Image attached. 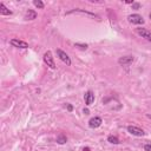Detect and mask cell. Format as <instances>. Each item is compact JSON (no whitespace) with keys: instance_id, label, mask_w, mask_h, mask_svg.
<instances>
[{"instance_id":"6da1fadb","label":"cell","mask_w":151,"mask_h":151,"mask_svg":"<svg viewBox=\"0 0 151 151\" xmlns=\"http://www.w3.org/2000/svg\"><path fill=\"white\" fill-rule=\"evenodd\" d=\"M44 63L52 70H54L57 66H55V63H54V59H53V55H52V52L51 51H46L44 53Z\"/></svg>"},{"instance_id":"7a4b0ae2","label":"cell","mask_w":151,"mask_h":151,"mask_svg":"<svg viewBox=\"0 0 151 151\" xmlns=\"http://www.w3.org/2000/svg\"><path fill=\"white\" fill-rule=\"evenodd\" d=\"M127 132L132 136H136V137H143L145 136V131L138 126H134V125H129L127 126Z\"/></svg>"},{"instance_id":"3957f363","label":"cell","mask_w":151,"mask_h":151,"mask_svg":"<svg viewBox=\"0 0 151 151\" xmlns=\"http://www.w3.org/2000/svg\"><path fill=\"white\" fill-rule=\"evenodd\" d=\"M127 20H129V22L134 24V25H143V24L145 22L144 18H143L140 14H137V13H134V14H130V15L127 17Z\"/></svg>"},{"instance_id":"277c9868","label":"cell","mask_w":151,"mask_h":151,"mask_svg":"<svg viewBox=\"0 0 151 151\" xmlns=\"http://www.w3.org/2000/svg\"><path fill=\"white\" fill-rule=\"evenodd\" d=\"M57 57L64 63V64H66L67 66H70L71 65V58L68 57V54L66 53V52H64L63 50H60V48H57Z\"/></svg>"},{"instance_id":"5b68a950","label":"cell","mask_w":151,"mask_h":151,"mask_svg":"<svg viewBox=\"0 0 151 151\" xmlns=\"http://www.w3.org/2000/svg\"><path fill=\"white\" fill-rule=\"evenodd\" d=\"M136 33H137L139 37L146 39L147 41H151V31H149L147 28L138 27V28H136Z\"/></svg>"},{"instance_id":"8992f818","label":"cell","mask_w":151,"mask_h":151,"mask_svg":"<svg viewBox=\"0 0 151 151\" xmlns=\"http://www.w3.org/2000/svg\"><path fill=\"white\" fill-rule=\"evenodd\" d=\"M9 44L13 46V47H18V48H28V44L24 40H19V39H11L9 40Z\"/></svg>"},{"instance_id":"52a82bcc","label":"cell","mask_w":151,"mask_h":151,"mask_svg":"<svg viewBox=\"0 0 151 151\" xmlns=\"http://www.w3.org/2000/svg\"><path fill=\"white\" fill-rule=\"evenodd\" d=\"M134 60V57L133 55H124V57H120L118 59V64L119 65H123V66H129L133 63Z\"/></svg>"},{"instance_id":"ba28073f","label":"cell","mask_w":151,"mask_h":151,"mask_svg":"<svg viewBox=\"0 0 151 151\" xmlns=\"http://www.w3.org/2000/svg\"><path fill=\"white\" fill-rule=\"evenodd\" d=\"M103 123V119L100 117H92L90 120H88V126L91 129H98Z\"/></svg>"},{"instance_id":"9c48e42d","label":"cell","mask_w":151,"mask_h":151,"mask_svg":"<svg viewBox=\"0 0 151 151\" xmlns=\"http://www.w3.org/2000/svg\"><path fill=\"white\" fill-rule=\"evenodd\" d=\"M84 100H85V104H86L87 106L92 105L93 101H94V93H93L91 90H88V91L84 94Z\"/></svg>"},{"instance_id":"30bf717a","label":"cell","mask_w":151,"mask_h":151,"mask_svg":"<svg viewBox=\"0 0 151 151\" xmlns=\"http://www.w3.org/2000/svg\"><path fill=\"white\" fill-rule=\"evenodd\" d=\"M37 18V12L33 9H27L25 13V19L26 20H34Z\"/></svg>"},{"instance_id":"8fae6325","label":"cell","mask_w":151,"mask_h":151,"mask_svg":"<svg viewBox=\"0 0 151 151\" xmlns=\"http://www.w3.org/2000/svg\"><path fill=\"white\" fill-rule=\"evenodd\" d=\"M0 14L1 15H11L12 14V11H9L4 2H0Z\"/></svg>"},{"instance_id":"7c38bea8","label":"cell","mask_w":151,"mask_h":151,"mask_svg":"<svg viewBox=\"0 0 151 151\" xmlns=\"http://www.w3.org/2000/svg\"><path fill=\"white\" fill-rule=\"evenodd\" d=\"M55 142L58 143V144H65V143H67V137L65 136V134H63V133H60V134H58L57 136V139H55Z\"/></svg>"},{"instance_id":"4fadbf2b","label":"cell","mask_w":151,"mask_h":151,"mask_svg":"<svg viewBox=\"0 0 151 151\" xmlns=\"http://www.w3.org/2000/svg\"><path fill=\"white\" fill-rule=\"evenodd\" d=\"M107 142L109 143H111V144H119L120 142H119V138L117 137V136H109L107 137Z\"/></svg>"},{"instance_id":"5bb4252c","label":"cell","mask_w":151,"mask_h":151,"mask_svg":"<svg viewBox=\"0 0 151 151\" xmlns=\"http://www.w3.org/2000/svg\"><path fill=\"white\" fill-rule=\"evenodd\" d=\"M33 5H34L37 8H39V9H42V8L45 7V5H44V2H42L41 0H33Z\"/></svg>"},{"instance_id":"9a60e30c","label":"cell","mask_w":151,"mask_h":151,"mask_svg":"<svg viewBox=\"0 0 151 151\" xmlns=\"http://www.w3.org/2000/svg\"><path fill=\"white\" fill-rule=\"evenodd\" d=\"M74 46H76V47H79V48H81V50H86V48H87V45H86V44H79V42H76Z\"/></svg>"},{"instance_id":"2e32d148","label":"cell","mask_w":151,"mask_h":151,"mask_svg":"<svg viewBox=\"0 0 151 151\" xmlns=\"http://www.w3.org/2000/svg\"><path fill=\"white\" fill-rule=\"evenodd\" d=\"M131 6H132V9H139L140 8V4L139 2H133Z\"/></svg>"},{"instance_id":"e0dca14e","label":"cell","mask_w":151,"mask_h":151,"mask_svg":"<svg viewBox=\"0 0 151 151\" xmlns=\"http://www.w3.org/2000/svg\"><path fill=\"white\" fill-rule=\"evenodd\" d=\"M144 151H151V144H145L144 145Z\"/></svg>"},{"instance_id":"ac0fdd59","label":"cell","mask_w":151,"mask_h":151,"mask_svg":"<svg viewBox=\"0 0 151 151\" xmlns=\"http://www.w3.org/2000/svg\"><path fill=\"white\" fill-rule=\"evenodd\" d=\"M66 109H67L68 112H72V111H73V106H72L71 104H66Z\"/></svg>"},{"instance_id":"d6986e66","label":"cell","mask_w":151,"mask_h":151,"mask_svg":"<svg viewBox=\"0 0 151 151\" xmlns=\"http://www.w3.org/2000/svg\"><path fill=\"white\" fill-rule=\"evenodd\" d=\"M83 151H91V149L88 146H85V147H83Z\"/></svg>"},{"instance_id":"ffe728a7","label":"cell","mask_w":151,"mask_h":151,"mask_svg":"<svg viewBox=\"0 0 151 151\" xmlns=\"http://www.w3.org/2000/svg\"><path fill=\"white\" fill-rule=\"evenodd\" d=\"M83 112H84L85 114H88V113H90V111H88L87 109H84V110H83Z\"/></svg>"},{"instance_id":"44dd1931","label":"cell","mask_w":151,"mask_h":151,"mask_svg":"<svg viewBox=\"0 0 151 151\" xmlns=\"http://www.w3.org/2000/svg\"><path fill=\"white\" fill-rule=\"evenodd\" d=\"M125 2H126V4H131V5H132V4L134 2V1H133V0H126Z\"/></svg>"},{"instance_id":"7402d4cb","label":"cell","mask_w":151,"mask_h":151,"mask_svg":"<svg viewBox=\"0 0 151 151\" xmlns=\"http://www.w3.org/2000/svg\"><path fill=\"white\" fill-rule=\"evenodd\" d=\"M149 18H150V20H151V13H150V14H149Z\"/></svg>"}]
</instances>
